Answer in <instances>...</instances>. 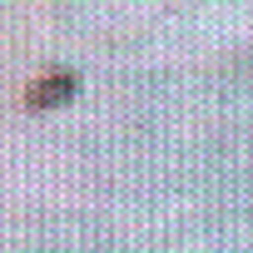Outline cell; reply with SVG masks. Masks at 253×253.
I'll return each mask as SVG.
<instances>
[{
    "mask_svg": "<svg viewBox=\"0 0 253 253\" xmlns=\"http://www.w3.org/2000/svg\"><path fill=\"white\" fill-rule=\"evenodd\" d=\"M70 94H75V70H45L40 84L25 94V109H50V104L70 99Z\"/></svg>",
    "mask_w": 253,
    "mask_h": 253,
    "instance_id": "cell-1",
    "label": "cell"
}]
</instances>
